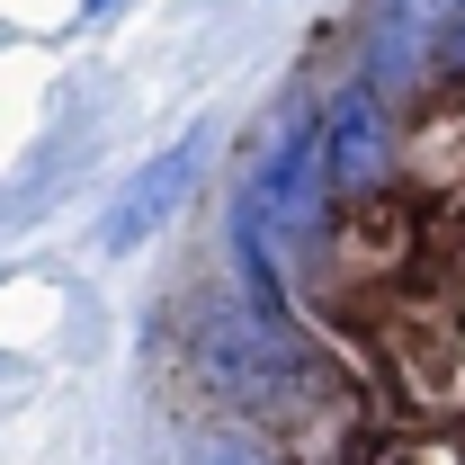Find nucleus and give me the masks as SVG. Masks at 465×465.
Listing matches in <instances>:
<instances>
[{"label":"nucleus","mask_w":465,"mask_h":465,"mask_svg":"<svg viewBox=\"0 0 465 465\" xmlns=\"http://www.w3.org/2000/svg\"><path fill=\"white\" fill-rule=\"evenodd\" d=\"M108 9H116V0H90V18H108Z\"/></svg>","instance_id":"obj_8"},{"label":"nucleus","mask_w":465,"mask_h":465,"mask_svg":"<svg viewBox=\"0 0 465 465\" xmlns=\"http://www.w3.org/2000/svg\"><path fill=\"white\" fill-rule=\"evenodd\" d=\"M197 162H206V125H188L179 143H162V153H153L143 171L125 179V197H116L108 215H99V251H116V260H125V251H143L153 232L171 224V206L188 197V179H197Z\"/></svg>","instance_id":"obj_3"},{"label":"nucleus","mask_w":465,"mask_h":465,"mask_svg":"<svg viewBox=\"0 0 465 465\" xmlns=\"http://www.w3.org/2000/svg\"><path fill=\"white\" fill-rule=\"evenodd\" d=\"M385 108L394 99L367 72L322 99V188H331V206H358V197H376L394 179V116Z\"/></svg>","instance_id":"obj_2"},{"label":"nucleus","mask_w":465,"mask_h":465,"mask_svg":"<svg viewBox=\"0 0 465 465\" xmlns=\"http://www.w3.org/2000/svg\"><path fill=\"white\" fill-rule=\"evenodd\" d=\"M188 367H197V385L215 394V403L251 411V420H287V403L304 394L278 341V313H251V304H232V295H197V313H188Z\"/></svg>","instance_id":"obj_1"},{"label":"nucleus","mask_w":465,"mask_h":465,"mask_svg":"<svg viewBox=\"0 0 465 465\" xmlns=\"http://www.w3.org/2000/svg\"><path fill=\"white\" fill-rule=\"evenodd\" d=\"M430 81H465V0L439 9V36H430Z\"/></svg>","instance_id":"obj_5"},{"label":"nucleus","mask_w":465,"mask_h":465,"mask_svg":"<svg viewBox=\"0 0 465 465\" xmlns=\"http://www.w3.org/2000/svg\"><path fill=\"white\" fill-rule=\"evenodd\" d=\"M188 465H278V457L251 448V439H232V430H206V439H188Z\"/></svg>","instance_id":"obj_6"},{"label":"nucleus","mask_w":465,"mask_h":465,"mask_svg":"<svg viewBox=\"0 0 465 465\" xmlns=\"http://www.w3.org/2000/svg\"><path fill=\"white\" fill-rule=\"evenodd\" d=\"M403 465H465V457H403Z\"/></svg>","instance_id":"obj_7"},{"label":"nucleus","mask_w":465,"mask_h":465,"mask_svg":"<svg viewBox=\"0 0 465 465\" xmlns=\"http://www.w3.org/2000/svg\"><path fill=\"white\" fill-rule=\"evenodd\" d=\"M430 36H439V0H385L367 27V81L385 99H403L430 81Z\"/></svg>","instance_id":"obj_4"}]
</instances>
